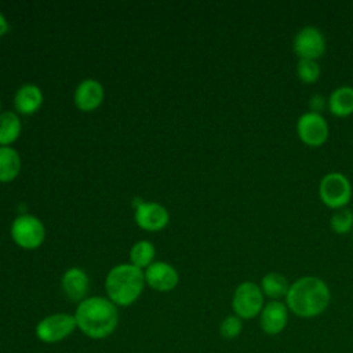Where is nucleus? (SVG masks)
<instances>
[{
    "label": "nucleus",
    "mask_w": 353,
    "mask_h": 353,
    "mask_svg": "<svg viewBox=\"0 0 353 353\" xmlns=\"http://www.w3.org/2000/svg\"><path fill=\"white\" fill-rule=\"evenodd\" d=\"M243 331V320L236 314L226 316L219 324V334L225 339H234Z\"/></svg>",
    "instance_id": "5701e85b"
},
{
    "label": "nucleus",
    "mask_w": 353,
    "mask_h": 353,
    "mask_svg": "<svg viewBox=\"0 0 353 353\" xmlns=\"http://www.w3.org/2000/svg\"><path fill=\"white\" fill-rule=\"evenodd\" d=\"M328 101V110L335 117H349L353 114V87L350 85H341L336 87L330 97Z\"/></svg>",
    "instance_id": "dca6fc26"
},
{
    "label": "nucleus",
    "mask_w": 353,
    "mask_h": 353,
    "mask_svg": "<svg viewBox=\"0 0 353 353\" xmlns=\"http://www.w3.org/2000/svg\"><path fill=\"white\" fill-rule=\"evenodd\" d=\"M43 103V92L34 84H23L14 97V106L22 114L36 113Z\"/></svg>",
    "instance_id": "2eb2a0df"
},
{
    "label": "nucleus",
    "mask_w": 353,
    "mask_h": 353,
    "mask_svg": "<svg viewBox=\"0 0 353 353\" xmlns=\"http://www.w3.org/2000/svg\"><path fill=\"white\" fill-rule=\"evenodd\" d=\"M0 113H1V102H0Z\"/></svg>",
    "instance_id": "a878e982"
},
{
    "label": "nucleus",
    "mask_w": 353,
    "mask_h": 353,
    "mask_svg": "<svg viewBox=\"0 0 353 353\" xmlns=\"http://www.w3.org/2000/svg\"><path fill=\"white\" fill-rule=\"evenodd\" d=\"M77 330L87 338L101 341L110 336L119 324L117 306L105 296H87L74 310Z\"/></svg>",
    "instance_id": "f257e3e1"
},
{
    "label": "nucleus",
    "mask_w": 353,
    "mask_h": 353,
    "mask_svg": "<svg viewBox=\"0 0 353 353\" xmlns=\"http://www.w3.org/2000/svg\"><path fill=\"white\" fill-rule=\"evenodd\" d=\"M296 135L309 148L324 145L330 135V127L323 114L305 112L296 120Z\"/></svg>",
    "instance_id": "6e6552de"
},
{
    "label": "nucleus",
    "mask_w": 353,
    "mask_h": 353,
    "mask_svg": "<svg viewBox=\"0 0 353 353\" xmlns=\"http://www.w3.org/2000/svg\"><path fill=\"white\" fill-rule=\"evenodd\" d=\"M288 314L290 310L285 302L269 301L259 313L261 330L268 335H277L283 332L288 324Z\"/></svg>",
    "instance_id": "f8f14e48"
},
{
    "label": "nucleus",
    "mask_w": 353,
    "mask_h": 353,
    "mask_svg": "<svg viewBox=\"0 0 353 353\" xmlns=\"http://www.w3.org/2000/svg\"><path fill=\"white\" fill-rule=\"evenodd\" d=\"M135 223L148 232H159L168 225L170 214L167 208L159 203L142 201L135 207Z\"/></svg>",
    "instance_id": "9d476101"
},
{
    "label": "nucleus",
    "mask_w": 353,
    "mask_h": 353,
    "mask_svg": "<svg viewBox=\"0 0 353 353\" xmlns=\"http://www.w3.org/2000/svg\"><path fill=\"white\" fill-rule=\"evenodd\" d=\"M11 237L14 243L25 250L39 248L46 239V228L34 215L23 214L11 223Z\"/></svg>",
    "instance_id": "0eeeda50"
},
{
    "label": "nucleus",
    "mask_w": 353,
    "mask_h": 353,
    "mask_svg": "<svg viewBox=\"0 0 353 353\" xmlns=\"http://www.w3.org/2000/svg\"><path fill=\"white\" fill-rule=\"evenodd\" d=\"M21 171V157L11 146H0V182L14 181Z\"/></svg>",
    "instance_id": "a211bd4d"
},
{
    "label": "nucleus",
    "mask_w": 353,
    "mask_h": 353,
    "mask_svg": "<svg viewBox=\"0 0 353 353\" xmlns=\"http://www.w3.org/2000/svg\"><path fill=\"white\" fill-rule=\"evenodd\" d=\"M352 241H353V230H352Z\"/></svg>",
    "instance_id": "bb28decb"
},
{
    "label": "nucleus",
    "mask_w": 353,
    "mask_h": 353,
    "mask_svg": "<svg viewBox=\"0 0 353 353\" xmlns=\"http://www.w3.org/2000/svg\"><path fill=\"white\" fill-rule=\"evenodd\" d=\"M103 95V87L98 80L85 79L76 87L74 105L81 112H92L101 106Z\"/></svg>",
    "instance_id": "ddd939ff"
},
{
    "label": "nucleus",
    "mask_w": 353,
    "mask_h": 353,
    "mask_svg": "<svg viewBox=\"0 0 353 353\" xmlns=\"http://www.w3.org/2000/svg\"><path fill=\"white\" fill-rule=\"evenodd\" d=\"M8 32V22L6 17L0 12V37H3Z\"/></svg>",
    "instance_id": "393cba45"
},
{
    "label": "nucleus",
    "mask_w": 353,
    "mask_h": 353,
    "mask_svg": "<svg viewBox=\"0 0 353 353\" xmlns=\"http://www.w3.org/2000/svg\"><path fill=\"white\" fill-rule=\"evenodd\" d=\"M145 284L142 269L131 263L116 265L105 279L106 298L116 306H130L138 301Z\"/></svg>",
    "instance_id": "7ed1b4c3"
},
{
    "label": "nucleus",
    "mask_w": 353,
    "mask_h": 353,
    "mask_svg": "<svg viewBox=\"0 0 353 353\" xmlns=\"http://www.w3.org/2000/svg\"><path fill=\"white\" fill-rule=\"evenodd\" d=\"M265 306V295L261 291L259 284L254 281L240 283L232 296L233 314L241 320H251L259 316Z\"/></svg>",
    "instance_id": "423d86ee"
},
{
    "label": "nucleus",
    "mask_w": 353,
    "mask_h": 353,
    "mask_svg": "<svg viewBox=\"0 0 353 353\" xmlns=\"http://www.w3.org/2000/svg\"><path fill=\"white\" fill-rule=\"evenodd\" d=\"M330 226L336 234L352 233L353 230V211L349 208L335 210L330 218Z\"/></svg>",
    "instance_id": "412c9836"
},
{
    "label": "nucleus",
    "mask_w": 353,
    "mask_h": 353,
    "mask_svg": "<svg viewBox=\"0 0 353 353\" xmlns=\"http://www.w3.org/2000/svg\"><path fill=\"white\" fill-rule=\"evenodd\" d=\"M309 112H313V113H319V114H323V112L325 109H328V101L324 95L321 94H313L310 98H309Z\"/></svg>",
    "instance_id": "b1692460"
},
{
    "label": "nucleus",
    "mask_w": 353,
    "mask_h": 353,
    "mask_svg": "<svg viewBox=\"0 0 353 353\" xmlns=\"http://www.w3.org/2000/svg\"><path fill=\"white\" fill-rule=\"evenodd\" d=\"M21 130L22 125L17 113L10 110L0 113V146H10L15 142Z\"/></svg>",
    "instance_id": "6ab92c4d"
},
{
    "label": "nucleus",
    "mask_w": 353,
    "mask_h": 353,
    "mask_svg": "<svg viewBox=\"0 0 353 353\" xmlns=\"http://www.w3.org/2000/svg\"><path fill=\"white\" fill-rule=\"evenodd\" d=\"M288 310L301 319H313L324 313L331 302V291L317 276H302L290 284L285 295Z\"/></svg>",
    "instance_id": "f03ea898"
},
{
    "label": "nucleus",
    "mask_w": 353,
    "mask_h": 353,
    "mask_svg": "<svg viewBox=\"0 0 353 353\" xmlns=\"http://www.w3.org/2000/svg\"><path fill=\"white\" fill-rule=\"evenodd\" d=\"M154 255H156L154 245L148 240L137 241L130 250L131 265L139 269H146L148 266H150L153 263Z\"/></svg>",
    "instance_id": "aec40b11"
},
{
    "label": "nucleus",
    "mask_w": 353,
    "mask_h": 353,
    "mask_svg": "<svg viewBox=\"0 0 353 353\" xmlns=\"http://www.w3.org/2000/svg\"><path fill=\"white\" fill-rule=\"evenodd\" d=\"M296 77L305 84H313L319 80L321 74V69L317 61L312 59H299L295 66Z\"/></svg>",
    "instance_id": "4be33fe9"
},
{
    "label": "nucleus",
    "mask_w": 353,
    "mask_h": 353,
    "mask_svg": "<svg viewBox=\"0 0 353 353\" xmlns=\"http://www.w3.org/2000/svg\"><path fill=\"white\" fill-rule=\"evenodd\" d=\"M61 287L69 301L80 303L87 298L90 290V279L83 269L70 268L62 274Z\"/></svg>",
    "instance_id": "4468645a"
},
{
    "label": "nucleus",
    "mask_w": 353,
    "mask_h": 353,
    "mask_svg": "<svg viewBox=\"0 0 353 353\" xmlns=\"http://www.w3.org/2000/svg\"><path fill=\"white\" fill-rule=\"evenodd\" d=\"M77 330L74 314L52 313L43 317L34 328L36 338L47 345L58 343L69 338Z\"/></svg>",
    "instance_id": "39448f33"
},
{
    "label": "nucleus",
    "mask_w": 353,
    "mask_h": 353,
    "mask_svg": "<svg viewBox=\"0 0 353 353\" xmlns=\"http://www.w3.org/2000/svg\"><path fill=\"white\" fill-rule=\"evenodd\" d=\"M145 283L154 291L168 292L178 285L179 276L174 266L167 262H153L143 272Z\"/></svg>",
    "instance_id": "9b49d317"
},
{
    "label": "nucleus",
    "mask_w": 353,
    "mask_h": 353,
    "mask_svg": "<svg viewBox=\"0 0 353 353\" xmlns=\"http://www.w3.org/2000/svg\"><path fill=\"white\" fill-rule=\"evenodd\" d=\"M352 194V183L349 178L342 172H328L321 178L319 183V197L321 203L334 211L345 208L349 204Z\"/></svg>",
    "instance_id": "20e7f679"
},
{
    "label": "nucleus",
    "mask_w": 353,
    "mask_h": 353,
    "mask_svg": "<svg viewBox=\"0 0 353 353\" xmlns=\"http://www.w3.org/2000/svg\"><path fill=\"white\" fill-rule=\"evenodd\" d=\"M259 287L262 294L270 301H280L281 298H285L290 290V283L284 274L269 272L261 279Z\"/></svg>",
    "instance_id": "f3484780"
},
{
    "label": "nucleus",
    "mask_w": 353,
    "mask_h": 353,
    "mask_svg": "<svg viewBox=\"0 0 353 353\" xmlns=\"http://www.w3.org/2000/svg\"><path fill=\"white\" fill-rule=\"evenodd\" d=\"M327 41L323 32L316 26L301 28L292 40V50L299 59L317 61L325 52Z\"/></svg>",
    "instance_id": "1a4fd4ad"
}]
</instances>
